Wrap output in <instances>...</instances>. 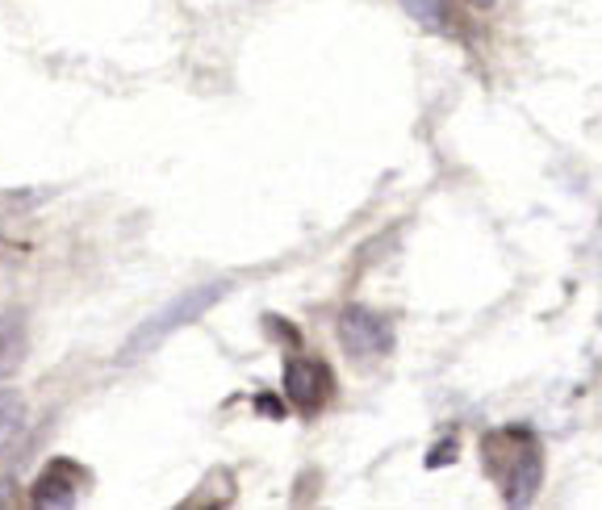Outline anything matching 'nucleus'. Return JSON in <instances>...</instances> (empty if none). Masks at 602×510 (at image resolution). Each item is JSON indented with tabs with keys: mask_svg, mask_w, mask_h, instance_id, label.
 I'll list each match as a JSON object with an SVG mask.
<instances>
[{
	"mask_svg": "<svg viewBox=\"0 0 602 510\" xmlns=\"http://www.w3.org/2000/svg\"><path fill=\"white\" fill-rule=\"evenodd\" d=\"M227 289H231L227 280H213V285H201V289H193V293H185V298L167 302L160 314H151V318L130 335V344L121 348V360H139V356H147V351H155L176 326H188L193 318H201L213 302H222Z\"/></svg>",
	"mask_w": 602,
	"mask_h": 510,
	"instance_id": "f257e3e1",
	"label": "nucleus"
},
{
	"mask_svg": "<svg viewBox=\"0 0 602 510\" xmlns=\"http://www.w3.org/2000/svg\"><path fill=\"white\" fill-rule=\"evenodd\" d=\"M339 344L356 360H369V356H385L394 348V326L385 323L381 314H372L369 305H348L339 314Z\"/></svg>",
	"mask_w": 602,
	"mask_h": 510,
	"instance_id": "f03ea898",
	"label": "nucleus"
},
{
	"mask_svg": "<svg viewBox=\"0 0 602 510\" xmlns=\"http://www.w3.org/2000/svg\"><path fill=\"white\" fill-rule=\"evenodd\" d=\"M285 394H289V402L298 410L314 415L331 397V372H326V364H319V360H289L285 364Z\"/></svg>",
	"mask_w": 602,
	"mask_h": 510,
	"instance_id": "7ed1b4c3",
	"label": "nucleus"
},
{
	"mask_svg": "<svg viewBox=\"0 0 602 510\" xmlns=\"http://www.w3.org/2000/svg\"><path fill=\"white\" fill-rule=\"evenodd\" d=\"M80 498V468L71 461H50L38 482L30 489V502L43 510H59V507H76Z\"/></svg>",
	"mask_w": 602,
	"mask_h": 510,
	"instance_id": "20e7f679",
	"label": "nucleus"
},
{
	"mask_svg": "<svg viewBox=\"0 0 602 510\" xmlns=\"http://www.w3.org/2000/svg\"><path fill=\"white\" fill-rule=\"evenodd\" d=\"M25 318L18 310H9L4 318H0V381H9L13 372L22 369L25 360Z\"/></svg>",
	"mask_w": 602,
	"mask_h": 510,
	"instance_id": "39448f33",
	"label": "nucleus"
},
{
	"mask_svg": "<svg viewBox=\"0 0 602 510\" xmlns=\"http://www.w3.org/2000/svg\"><path fill=\"white\" fill-rule=\"evenodd\" d=\"M544 464H540V456L535 452H528L523 461L510 468V482H507V502L510 507H528L535 498V489H540V482H544V473H540Z\"/></svg>",
	"mask_w": 602,
	"mask_h": 510,
	"instance_id": "423d86ee",
	"label": "nucleus"
},
{
	"mask_svg": "<svg viewBox=\"0 0 602 510\" xmlns=\"http://www.w3.org/2000/svg\"><path fill=\"white\" fill-rule=\"evenodd\" d=\"M25 431V397L18 390H0V456L13 452Z\"/></svg>",
	"mask_w": 602,
	"mask_h": 510,
	"instance_id": "0eeeda50",
	"label": "nucleus"
},
{
	"mask_svg": "<svg viewBox=\"0 0 602 510\" xmlns=\"http://www.w3.org/2000/svg\"><path fill=\"white\" fill-rule=\"evenodd\" d=\"M402 9H406V13H410L418 25H427V30H440L448 0H402Z\"/></svg>",
	"mask_w": 602,
	"mask_h": 510,
	"instance_id": "6e6552de",
	"label": "nucleus"
},
{
	"mask_svg": "<svg viewBox=\"0 0 602 510\" xmlns=\"http://www.w3.org/2000/svg\"><path fill=\"white\" fill-rule=\"evenodd\" d=\"M443 461H456V443H452V440L440 443V448L427 456V464H431V468H436V464H443Z\"/></svg>",
	"mask_w": 602,
	"mask_h": 510,
	"instance_id": "1a4fd4ad",
	"label": "nucleus"
},
{
	"mask_svg": "<svg viewBox=\"0 0 602 510\" xmlns=\"http://www.w3.org/2000/svg\"><path fill=\"white\" fill-rule=\"evenodd\" d=\"M255 406H259V415H273V418H280V415H285V410H280V402H277V397H268V394L259 397V402H255Z\"/></svg>",
	"mask_w": 602,
	"mask_h": 510,
	"instance_id": "9d476101",
	"label": "nucleus"
},
{
	"mask_svg": "<svg viewBox=\"0 0 602 510\" xmlns=\"http://www.w3.org/2000/svg\"><path fill=\"white\" fill-rule=\"evenodd\" d=\"M473 4H477V9H489V0H473Z\"/></svg>",
	"mask_w": 602,
	"mask_h": 510,
	"instance_id": "9b49d317",
	"label": "nucleus"
}]
</instances>
